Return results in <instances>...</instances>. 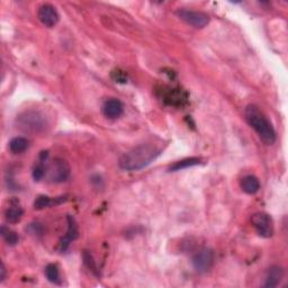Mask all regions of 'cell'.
Here are the masks:
<instances>
[{"instance_id":"ac0fdd59","label":"cell","mask_w":288,"mask_h":288,"mask_svg":"<svg viewBox=\"0 0 288 288\" xmlns=\"http://www.w3.org/2000/svg\"><path fill=\"white\" fill-rule=\"evenodd\" d=\"M2 235L8 246H15L16 243H18V235L15 232L11 231V230L7 229L6 227L2 228Z\"/></svg>"},{"instance_id":"4fadbf2b","label":"cell","mask_w":288,"mask_h":288,"mask_svg":"<svg viewBox=\"0 0 288 288\" xmlns=\"http://www.w3.org/2000/svg\"><path fill=\"white\" fill-rule=\"evenodd\" d=\"M65 198L64 197H60V198H54V199H51V197L49 196H44V195H41L38 196V197L35 199L34 201V207L35 209H43L45 207H49L51 205H55V204H60L62 201H64Z\"/></svg>"},{"instance_id":"8fae6325","label":"cell","mask_w":288,"mask_h":288,"mask_svg":"<svg viewBox=\"0 0 288 288\" xmlns=\"http://www.w3.org/2000/svg\"><path fill=\"white\" fill-rule=\"evenodd\" d=\"M282 277H284V270H282L281 267L278 266H273L270 267L268 269L267 276H266V282H265V287L268 288H272V287H277L279 285V282L281 281Z\"/></svg>"},{"instance_id":"6da1fadb","label":"cell","mask_w":288,"mask_h":288,"mask_svg":"<svg viewBox=\"0 0 288 288\" xmlns=\"http://www.w3.org/2000/svg\"><path fill=\"white\" fill-rule=\"evenodd\" d=\"M161 150L155 144H140L119 158L118 165L126 171H136L150 165L160 155Z\"/></svg>"},{"instance_id":"7a4b0ae2","label":"cell","mask_w":288,"mask_h":288,"mask_svg":"<svg viewBox=\"0 0 288 288\" xmlns=\"http://www.w3.org/2000/svg\"><path fill=\"white\" fill-rule=\"evenodd\" d=\"M244 116L249 125H250L260 140L271 146L276 141V132L273 128L272 124L268 121V118L263 115V113L254 105H249V106L244 110Z\"/></svg>"},{"instance_id":"8992f818","label":"cell","mask_w":288,"mask_h":288,"mask_svg":"<svg viewBox=\"0 0 288 288\" xmlns=\"http://www.w3.org/2000/svg\"><path fill=\"white\" fill-rule=\"evenodd\" d=\"M251 222L258 234L262 238H270L273 234V223L269 215L259 212L252 215Z\"/></svg>"},{"instance_id":"d6986e66","label":"cell","mask_w":288,"mask_h":288,"mask_svg":"<svg viewBox=\"0 0 288 288\" xmlns=\"http://www.w3.org/2000/svg\"><path fill=\"white\" fill-rule=\"evenodd\" d=\"M46 175V168L43 163H38V165L33 170V178L35 181H40L43 177Z\"/></svg>"},{"instance_id":"44dd1931","label":"cell","mask_w":288,"mask_h":288,"mask_svg":"<svg viewBox=\"0 0 288 288\" xmlns=\"http://www.w3.org/2000/svg\"><path fill=\"white\" fill-rule=\"evenodd\" d=\"M0 272H2V276H0V281H4L5 277H6V269H5L4 263H2V269H0Z\"/></svg>"},{"instance_id":"3957f363","label":"cell","mask_w":288,"mask_h":288,"mask_svg":"<svg viewBox=\"0 0 288 288\" xmlns=\"http://www.w3.org/2000/svg\"><path fill=\"white\" fill-rule=\"evenodd\" d=\"M17 124L19 128L27 133H40L47 125L46 118L38 112H26L19 115Z\"/></svg>"},{"instance_id":"ba28073f","label":"cell","mask_w":288,"mask_h":288,"mask_svg":"<svg viewBox=\"0 0 288 288\" xmlns=\"http://www.w3.org/2000/svg\"><path fill=\"white\" fill-rule=\"evenodd\" d=\"M37 17L43 25L46 27H53L55 26L57 22H59V14H57L55 7L52 6L50 4L42 5L38 8Z\"/></svg>"},{"instance_id":"5b68a950","label":"cell","mask_w":288,"mask_h":288,"mask_svg":"<svg viewBox=\"0 0 288 288\" xmlns=\"http://www.w3.org/2000/svg\"><path fill=\"white\" fill-rule=\"evenodd\" d=\"M177 16L181 21L195 28H204L209 23V16L203 12L188 11V9H179L177 11Z\"/></svg>"},{"instance_id":"52a82bcc","label":"cell","mask_w":288,"mask_h":288,"mask_svg":"<svg viewBox=\"0 0 288 288\" xmlns=\"http://www.w3.org/2000/svg\"><path fill=\"white\" fill-rule=\"evenodd\" d=\"M214 263V252L212 249L204 248L195 254L193 258V266L196 271L200 273L207 272Z\"/></svg>"},{"instance_id":"e0dca14e","label":"cell","mask_w":288,"mask_h":288,"mask_svg":"<svg viewBox=\"0 0 288 288\" xmlns=\"http://www.w3.org/2000/svg\"><path fill=\"white\" fill-rule=\"evenodd\" d=\"M45 276L47 279H49V281L53 282V284H59L60 282L59 268H57L56 265H53V263H50V265L46 266Z\"/></svg>"},{"instance_id":"9c48e42d","label":"cell","mask_w":288,"mask_h":288,"mask_svg":"<svg viewBox=\"0 0 288 288\" xmlns=\"http://www.w3.org/2000/svg\"><path fill=\"white\" fill-rule=\"evenodd\" d=\"M79 237L78 225H77L76 220L72 216H68V231L60 241V251H65L68 249L71 241H74Z\"/></svg>"},{"instance_id":"ffe728a7","label":"cell","mask_w":288,"mask_h":288,"mask_svg":"<svg viewBox=\"0 0 288 288\" xmlns=\"http://www.w3.org/2000/svg\"><path fill=\"white\" fill-rule=\"evenodd\" d=\"M84 260H85L86 265L88 266L89 269H91V270H93V271L95 272V271H96V267H95V262H94V260H93V257H91V254L86 252V253L84 254Z\"/></svg>"},{"instance_id":"5bb4252c","label":"cell","mask_w":288,"mask_h":288,"mask_svg":"<svg viewBox=\"0 0 288 288\" xmlns=\"http://www.w3.org/2000/svg\"><path fill=\"white\" fill-rule=\"evenodd\" d=\"M28 148V140L25 137H14L13 140L9 142V150L15 155H19L24 151H26Z\"/></svg>"},{"instance_id":"277c9868","label":"cell","mask_w":288,"mask_h":288,"mask_svg":"<svg viewBox=\"0 0 288 288\" xmlns=\"http://www.w3.org/2000/svg\"><path fill=\"white\" fill-rule=\"evenodd\" d=\"M47 178L51 182H55V184H60L69 178L70 176V167L68 162L60 158H56L51 162L46 170Z\"/></svg>"},{"instance_id":"9a60e30c","label":"cell","mask_w":288,"mask_h":288,"mask_svg":"<svg viewBox=\"0 0 288 288\" xmlns=\"http://www.w3.org/2000/svg\"><path fill=\"white\" fill-rule=\"evenodd\" d=\"M200 161L201 160L199 159V158H187V159L174 163V165L169 168V171H179L182 169H187V168H189V167L199 165Z\"/></svg>"},{"instance_id":"30bf717a","label":"cell","mask_w":288,"mask_h":288,"mask_svg":"<svg viewBox=\"0 0 288 288\" xmlns=\"http://www.w3.org/2000/svg\"><path fill=\"white\" fill-rule=\"evenodd\" d=\"M124 106L121 100L116 98H110L106 100L103 106V113L106 117L110 119L118 118L123 114Z\"/></svg>"},{"instance_id":"7c38bea8","label":"cell","mask_w":288,"mask_h":288,"mask_svg":"<svg viewBox=\"0 0 288 288\" xmlns=\"http://www.w3.org/2000/svg\"><path fill=\"white\" fill-rule=\"evenodd\" d=\"M241 188L246 194L254 195L260 189V182H259L257 177L249 175L241 180Z\"/></svg>"},{"instance_id":"2e32d148","label":"cell","mask_w":288,"mask_h":288,"mask_svg":"<svg viewBox=\"0 0 288 288\" xmlns=\"http://www.w3.org/2000/svg\"><path fill=\"white\" fill-rule=\"evenodd\" d=\"M23 209L22 207H19L18 205H14L11 206L5 213V218H6V221L8 223H17L19 221L22 220L23 218Z\"/></svg>"}]
</instances>
